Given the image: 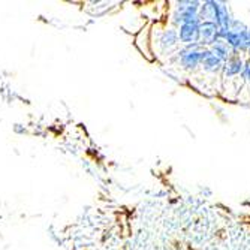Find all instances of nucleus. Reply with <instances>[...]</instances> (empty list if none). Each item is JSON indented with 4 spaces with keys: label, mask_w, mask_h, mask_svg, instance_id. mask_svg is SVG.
Returning a JSON list of instances; mask_svg holds the SVG:
<instances>
[{
    "label": "nucleus",
    "mask_w": 250,
    "mask_h": 250,
    "mask_svg": "<svg viewBox=\"0 0 250 250\" xmlns=\"http://www.w3.org/2000/svg\"><path fill=\"white\" fill-rule=\"evenodd\" d=\"M198 35V24H196V20L193 21H186L183 26L180 29V38L183 39L185 42H190L196 38Z\"/></svg>",
    "instance_id": "1"
},
{
    "label": "nucleus",
    "mask_w": 250,
    "mask_h": 250,
    "mask_svg": "<svg viewBox=\"0 0 250 250\" xmlns=\"http://www.w3.org/2000/svg\"><path fill=\"white\" fill-rule=\"evenodd\" d=\"M202 36L207 42H211L216 38V26L214 24H204L202 26Z\"/></svg>",
    "instance_id": "2"
},
{
    "label": "nucleus",
    "mask_w": 250,
    "mask_h": 250,
    "mask_svg": "<svg viewBox=\"0 0 250 250\" xmlns=\"http://www.w3.org/2000/svg\"><path fill=\"white\" fill-rule=\"evenodd\" d=\"M161 42H162L164 47H172V45L177 42V35H175V32H172V30L167 32V33L162 36Z\"/></svg>",
    "instance_id": "3"
},
{
    "label": "nucleus",
    "mask_w": 250,
    "mask_h": 250,
    "mask_svg": "<svg viewBox=\"0 0 250 250\" xmlns=\"http://www.w3.org/2000/svg\"><path fill=\"white\" fill-rule=\"evenodd\" d=\"M199 53H189V54H186L185 57H183V63L188 66V67H190V66H195L196 63H198V60H199Z\"/></svg>",
    "instance_id": "4"
},
{
    "label": "nucleus",
    "mask_w": 250,
    "mask_h": 250,
    "mask_svg": "<svg viewBox=\"0 0 250 250\" xmlns=\"http://www.w3.org/2000/svg\"><path fill=\"white\" fill-rule=\"evenodd\" d=\"M206 64H207L208 67H217V64H219V59H216V57H213V56H208V59H207Z\"/></svg>",
    "instance_id": "5"
}]
</instances>
